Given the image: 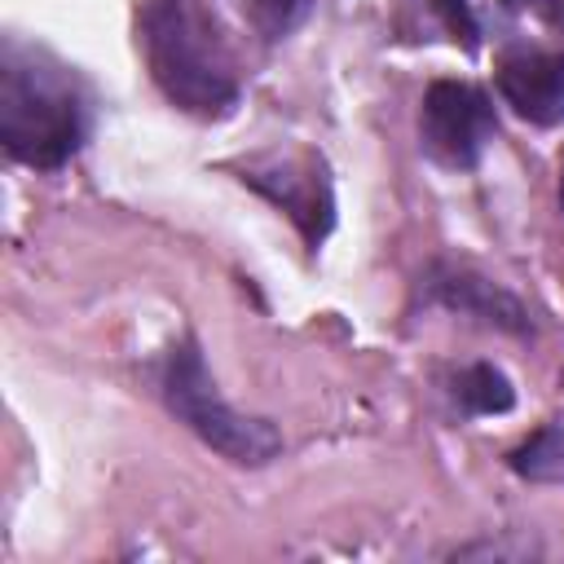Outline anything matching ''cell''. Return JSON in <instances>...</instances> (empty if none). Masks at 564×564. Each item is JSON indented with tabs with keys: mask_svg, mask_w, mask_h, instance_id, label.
<instances>
[{
	"mask_svg": "<svg viewBox=\"0 0 564 564\" xmlns=\"http://www.w3.org/2000/svg\"><path fill=\"white\" fill-rule=\"evenodd\" d=\"M137 31L145 66L172 106L216 119L238 101L234 53L198 0H145Z\"/></svg>",
	"mask_w": 564,
	"mask_h": 564,
	"instance_id": "1",
	"label": "cell"
},
{
	"mask_svg": "<svg viewBox=\"0 0 564 564\" xmlns=\"http://www.w3.org/2000/svg\"><path fill=\"white\" fill-rule=\"evenodd\" d=\"M0 137L26 167H57L79 150L84 106L57 66L9 48L0 70Z\"/></svg>",
	"mask_w": 564,
	"mask_h": 564,
	"instance_id": "2",
	"label": "cell"
},
{
	"mask_svg": "<svg viewBox=\"0 0 564 564\" xmlns=\"http://www.w3.org/2000/svg\"><path fill=\"white\" fill-rule=\"evenodd\" d=\"M159 392L167 401V410L194 432L203 436L212 449H220L234 463H269L282 449V436L273 432V423L264 419H247L238 414L212 383L203 357L194 344H181L167 352L163 375H159Z\"/></svg>",
	"mask_w": 564,
	"mask_h": 564,
	"instance_id": "3",
	"label": "cell"
},
{
	"mask_svg": "<svg viewBox=\"0 0 564 564\" xmlns=\"http://www.w3.org/2000/svg\"><path fill=\"white\" fill-rule=\"evenodd\" d=\"M423 145L445 167H471L480 150L494 141V110L489 97L467 79H436L423 93Z\"/></svg>",
	"mask_w": 564,
	"mask_h": 564,
	"instance_id": "4",
	"label": "cell"
},
{
	"mask_svg": "<svg viewBox=\"0 0 564 564\" xmlns=\"http://www.w3.org/2000/svg\"><path fill=\"white\" fill-rule=\"evenodd\" d=\"M242 181L256 185L260 194H269L308 242L326 238L330 220H335V203H330V181L322 159H313L308 150H291V154H264L251 159L242 167Z\"/></svg>",
	"mask_w": 564,
	"mask_h": 564,
	"instance_id": "5",
	"label": "cell"
},
{
	"mask_svg": "<svg viewBox=\"0 0 564 564\" xmlns=\"http://www.w3.org/2000/svg\"><path fill=\"white\" fill-rule=\"evenodd\" d=\"M498 88L529 123L564 119V53H511L498 66Z\"/></svg>",
	"mask_w": 564,
	"mask_h": 564,
	"instance_id": "6",
	"label": "cell"
},
{
	"mask_svg": "<svg viewBox=\"0 0 564 564\" xmlns=\"http://www.w3.org/2000/svg\"><path fill=\"white\" fill-rule=\"evenodd\" d=\"M436 295H441V304H449V308H458V313H471V317H485V322H498V326H507V330H524V326H529V322H524V308H520L507 291H498L494 282H485V278L445 273V278L436 282Z\"/></svg>",
	"mask_w": 564,
	"mask_h": 564,
	"instance_id": "7",
	"label": "cell"
},
{
	"mask_svg": "<svg viewBox=\"0 0 564 564\" xmlns=\"http://www.w3.org/2000/svg\"><path fill=\"white\" fill-rule=\"evenodd\" d=\"M511 471L529 480H560L564 476V414L542 423L524 445L511 449Z\"/></svg>",
	"mask_w": 564,
	"mask_h": 564,
	"instance_id": "8",
	"label": "cell"
},
{
	"mask_svg": "<svg viewBox=\"0 0 564 564\" xmlns=\"http://www.w3.org/2000/svg\"><path fill=\"white\" fill-rule=\"evenodd\" d=\"M454 397H458L471 414H502V410H511V401H516L507 375L494 370V366H485V361L467 366V370L454 379Z\"/></svg>",
	"mask_w": 564,
	"mask_h": 564,
	"instance_id": "9",
	"label": "cell"
},
{
	"mask_svg": "<svg viewBox=\"0 0 564 564\" xmlns=\"http://www.w3.org/2000/svg\"><path fill=\"white\" fill-rule=\"evenodd\" d=\"M304 4H308V0H242V9L251 13V22H256V26H260L269 40L286 35V31L300 22Z\"/></svg>",
	"mask_w": 564,
	"mask_h": 564,
	"instance_id": "10",
	"label": "cell"
},
{
	"mask_svg": "<svg viewBox=\"0 0 564 564\" xmlns=\"http://www.w3.org/2000/svg\"><path fill=\"white\" fill-rule=\"evenodd\" d=\"M516 13H529L538 22H546L551 31H564V0H502Z\"/></svg>",
	"mask_w": 564,
	"mask_h": 564,
	"instance_id": "11",
	"label": "cell"
},
{
	"mask_svg": "<svg viewBox=\"0 0 564 564\" xmlns=\"http://www.w3.org/2000/svg\"><path fill=\"white\" fill-rule=\"evenodd\" d=\"M560 207H564V176H560Z\"/></svg>",
	"mask_w": 564,
	"mask_h": 564,
	"instance_id": "12",
	"label": "cell"
}]
</instances>
